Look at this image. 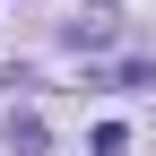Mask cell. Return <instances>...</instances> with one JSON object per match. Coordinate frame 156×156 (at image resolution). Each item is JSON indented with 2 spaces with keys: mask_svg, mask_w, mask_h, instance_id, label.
I'll return each instance as SVG.
<instances>
[{
  "mask_svg": "<svg viewBox=\"0 0 156 156\" xmlns=\"http://www.w3.org/2000/svg\"><path fill=\"white\" fill-rule=\"evenodd\" d=\"M9 147L35 156V147H44V122H35V113H9Z\"/></svg>",
  "mask_w": 156,
  "mask_h": 156,
  "instance_id": "2",
  "label": "cell"
},
{
  "mask_svg": "<svg viewBox=\"0 0 156 156\" xmlns=\"http://www.w3.org/2000/svg\"><path fill=\"white\" fill-rule=\"evenodd\" d=\"M113 26H122V17L95 0V9H78V17H69V44H113Z\"/></svg>",
  "mask_w": 156,
  "mask_h": 156,
  "instance_id": "1",
  "label": "cell"
}]
</instances>
